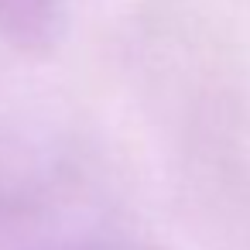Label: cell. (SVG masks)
I'll return each instance as SVG.
<instances>
[{"label":"cell","instance_id":"6da1fadb","mask_svg":"<svg viewBox=\"0 0 250 250\" xmlns=\"http://www.w3.org/2000/svg\"><path fill=\"white\" fill-rule=\"evenodd\" d=\"M59 31V0H0V38L42 52Z\"/></svg>","mask_w":250,"mask_h":250}]
</instances>
